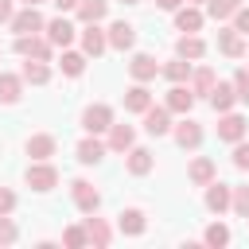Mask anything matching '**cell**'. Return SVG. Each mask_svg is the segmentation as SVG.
Returning a JSON list of instances; mask_svg holds the SVG:
<instances>
[{
  "label": "cell",
  "instance_id": "42",
  "mask_svg": "<svg viewBox=\"0 0 249 249\" xmlns=\"http://www.w3.org/2000/svg\"><path fill=\"white\" fill-rule=\"evenodd\" d=\"M12 19V0H0V23Z\"/></svg>",
  "mask_w": 249,
  "mask_h": 249
},
{
  "label": "cell",
  "instance_id": "3",
  "mask_svg": "<svg viewBox=\"0 0 249 249\" xmlns=\"http://www.w3.org/2000/svg\"><path fill=\"white\" fill-rule=\"evenodd\" d=\"M70 198H74V206H78L82 214H93V210L101 206V191H97L93 183H86V179H74V183H70Z\"/></svg>",
  "mask_w": 249,
  "mask_h": 249
},
{
  "label": "cell",
  "instance_id": "27",
  "mask_svg": "<svg viewBox=\"0 0 249 249\" xmlns=\"http://www.w3.org/2000/svg\"><path fill=\"white\" fill-rule=\"evenodd\" d=\"M233 101H237L233 86H226V82H214V89H210V105H214L218 113H230V109H233Z\"/></svg>",
  "mask_w": 249,
  "mask_h": 249
},
{
  "label": "cell",
  "instance_id": "26",
  "mask_svg": "<svg viewBox=\"0 0 249 249\" xmlns=\"http://www.w3.org/2000/svg\"><path fill=\"white\" fill-rule=\"evenodd\" d=\"M175 27H179V31H198V27H202V12H198L195 4H187V8L179 4V8H175Z\"/></svg>",
  "mask_w": 249,
  "mask_h": 249
},
{
  "label": "cell",
  "instance_id": "14",
  "mask_svg": "<svg viewBox=\"0 0 249 249\" xmlns=\"http://www.w3.org/2000/svg\"><path fill=\"white\" fill-rule=\"evenodd\" d=\"M175 144H179V148H198V144H202V128H198V121H191L187 113H183V121L175 124Z\"/></svg>",
  "mask_w": 249,
  "mask_h": 249
},
{
  "label": "cell",
  "instance_id": "36",
  "mask_svg": "<svg viewBox=\"0 0 249 249\" xmlns=\"http://www.w3.org/2000/svg\"><path fill=\"white\" fill-rule=\"evenodd\" d=\"M230 206H233L241 218H249V187H233V195H230Z\"/></svg>",
  "mask_w": 249,
  "mask_h": 249
},
{
  "label": "cell",
  "instance_id": "45",
  "mask_svg": "<svg viewBox=\"0 0 249 249\" xmlns=\"http://www.w3.org/2000/svg\"><path fill=\"white\" fill-rule=\"evenodd\" d=\"M23 4H43V0H23Z\"/></svg>",
  "mask_w": 249,
  "mask_h": 249
},
{
  "label": "cell",
  "instance_id": "23",
  "mask_svg": "<svg viewBox=\"0 0 249 249\" xmlns=\"http://www.w3.org/2000/svg\"><path fill=\"white\" fill-rule=\"evenodd\" d=\"M214 70L210 66H198V70H191V93L195 97H210V89H214Z\"/></svg>",
  "mask_w": 249,
  "mask_h": 249
},
{
  "label": "cell",
  "instance_id": "40",
  "mask_svg": "<svg viewBox=\"0 0 249 249\" xmlns=\"http://www.w3.org/2000/svg\"><path fill=\"white\" fill-rule=\"evenodd\" d=\"M233 31H241V35H249V8L241 4L237 12H233Z\"/></svg>",
  "mask_w": 249,
  "mask_h": 249
},
{
  "label": "cell",
  "instance_id": "29",
  "mask_svg": "<svg viewBox=\"0 0 249 249\" xmlns=\"http://www.w3.org/2000/svg\"><path fill=\"white\" fill-rule=\"evenodd\" d=\"M160 74H163L167 82H187V78H191V62H187V58L179 54V58L163 62V66H160Z\"/></svg>",
  "mask_w": 249,
  "mask_h": 249
},
{
  "label": "cell",
  "instance_id": "41",
  "mask_svg": "<svg viewBox=\"0 0 249 249\" xmlns=\"http://www.w3.org/2000/svg\"><path fill=\"white\" fill-rule=\"evenodd\" d=\"M12 210H16V195L8 187H0V214H12Z\"/></svg>",
  "mask_w": 249,
  "mask_h": 249
},
{
  "label": "cell",
  "instance_id": "30",
  "mask_svg": "<svg viewBox=\"0 0 249 249\" xmlns=\"http://www.w3.org/2000/svg\"><path fill=\"white\" fill-rule=\"evenodd\" d=\"M19 86H23V78L0 74V105H16V101H19Z\"/></svg>",
  "mask_w": 249,
  "mask_h": 249
},
{
  "label": "cell",
  "instance_id": "21",
  "mask_svg": "<svg viewBox=\"0 0 249 249\" xmlns=\"http://www.w3.org/2000/svg\"><path fill=\"white\" fill-rule=\"evenodd\" d=\"M54 148H58V140H54L51 132H39V136L27 140V156H31V160H51Z\"/></svg>",
  "mask_w": 249,
  "mask_h": 249
},
{
  "label": "cell",
  "instance_id": "35",
  "mask_svg": "<svg viewBox=\"0 0 249 249\" xmlns=\"http://www.w3.org/2000/svg\"><path fill=\"white\" fill-rule=\"evenodd\" d=\"M202 241H206V245H226V241H230V230H226L222 222H214V226H206Z\"/></svg>",
  "mask_w": 249,
  "mask_h": 249
},
{
  "label": "cell",
  "instance_id": "12",
  "mask_svg": "<svg viewBox=\"0 0 249 249\" xmlns=\"http://www.w3.org/2000/svg\"><path fill=\"white\" fill-rule=\"evenodd\" d=\"M43 31H47V39H51V47H70V43H74V23H70L66 16H58V19H51V23L43 27Z\"/></svg>",
  "mask_w": 249,
  "mask_h": 249
},
{
  "label": "cell",
  "instance_id": "25",
  "mask_svg": "<svg viewBox=\"0 0 249 249\" xmlns=\"http://www.w3.org/2000/svg\"><path fill=\"white\" fill-rule=\"evenodd\" d=\"M82 226H86V237H89V245H97V249H105V245L113 241V230H109V226H105L101 218H86Z\"/></svg>",
  "mask_w": 249,
  "mask_h": 249
},
{
  "label": "cell",
  "instance_id": "19",
  "mask_svg": "<svg viewBox=\"0 0 249 249\" xmlns=\"http://www.w3.org/2000/svg\"><path fill=\"white\" fill-rule=\"evenodd\" d=\"M148 105H152L148 82H136V86H128V89H124V109H128V113H144Z\"/></svg>",
  "mask_w": 249,
  "mask_h": 249
},
{
  "label": "cell",
  "instance_id": "20",
  "mask_svg": "<svg viewBox=\"0 0 249 249\" xmlns=\"http://www.w3.org/2000/svg\"><path fill=\"white\" fill-rule=\"evenodd\" d=\"M19 78L31 82V86H47V82H51V66H47L43 58H27L23 70H19Z\"/></svg>",
  "mask_w": 249,
  "mask_h": 249
},
{
  "label": "cell",
  "instance_id": "33",
  "mask_svg": "<svg viewBox=\"0 0 249 249\" xmlns=\"http://www.w3.org/2000/svg\"><path fill=\"white\" fill-rule=\"evenodd\" d=\"M237 8H241V0H206V16H214V19H230Z\"/></svg>",
  "mask_w": 249,
  "mask_h": 249
},
{
  "label": "cell",
  "instance_id": "1",
  "mask_svg": "<svg viewBox=\"0 0 249 249\" xmlns=\"http://www.w3.org/2000/svg\"><path fill=\"white\" fill-rule=\"evenodd\" d=\"M8 23H12V31H16V35H35V31H43V27H47V19L39 16V4H27L23 12H12V19H8Z\"/></svg>",
  "mask_w": 249,
  "mask_h": 249
},
{
  "label": "cell",
  "instance_id": "47",
  "mask_svg": "<svg viewBox=\"0 0 249 249\" xmlns=\"http://www.w3.org/2000/svg\"><path fill=\"white\" fill-rule=\"evenodd\" d=\"M187 4H198V0H187Z\"/></svg>",
  "mask_w": 249,
  "mask_h": 249
},
{
  "label": "cell",
  "instance_id": "32",
  "mask_svg": "<svg viewBox=\"0 0 249 249\" xmlns=\"http://www.w3.org/2000/svg\"><path fill=\"white\" fill-rule=\"evenodd\" d=\"M58 66H62V74H66V78H78V74L86 70V54H78V51H66V47H62V62H58Z\"/></svg>",
  "mask_w": 249,
  "mask_h": 249
},
{
  "label": "cell",
  "instance_id": "34",
  "mask_svg": "<svg viewBox=\"0 0 249 249\" xmlns=\"http://www.w3.org/2000/svg\"><path fill=\"white\" fill-rule=\"evenodd\" d=\"M62 245H70V249H82V245H89V237H86V226H66V230H62Z\"/></svg>",
  "mask_w": 249,
  "mask_h": 249
},
{
  "label": "cell",
  "instance_id": "11",
  "mask_svg": "<svg viewBox=\"0 0 249 249\" xmlns=\"http://www.w3.org/2000/svg\"><path fill=\"white\" fill-rule=\"evenodd\" d=\"M117 230H121V233H128V237H140V233L148 230V218H144V210H136V206L121 210V214H117Z\"/></svg>",
  "mask_w": 249,
  "mask_h": 249
},
{
  "label": "cell",
  "instance_id": "17",
  "mask_svg": "<svg viewBox=\"0 0 249 249\" xmlns=\"http://www.w3.org/2000/svg\"><path fill=\"white\" fill-rule=\"evenodd\" d=\"M187 179H191L195 187H206L210 179H218V167H214V160H210V156H198V160L187 167Z\"/></svg>",
  "mask_w": 249,
  "mask_h": 249
},
{
  "label": "cell",
  "instance_id": "7",
  "mask_svg": "<svg viewBox=\"0 0 249 249\" xmlns=\"http://www.w3.org/2000/svg\"><path fill=\"white\" fill-rule=\"evenodd\" d=\"M109 124H113V109H109V105H101V101H97V105H89V109L82 113V128H86V132H93V136H97V132H109Z\"/></svg>",
  "mask_w": 249,
  "mask_h": 249
},
{
  "label": "cell",
  "instance_id": "15",
  "mask_svg": "<svg viewBox=\"0 0 249 249\" xmlns=\"http://www.w3.org/2000/svg\"><path fill=\"white\" fill-rule=\"evenodd\" d=\"M128 74H132V82H152V78L160 74V62H156L152 54H132Z\"/></svg>",
  "mask_w": 249,
  "mask_h": 249
},
{
  "label": "cell",
  "instance_id": "2",
  "mask_svg": "<svg viewBox=\"0 0 249 249\" xmlns=\"http://www.w3.org/2000/svg\"><path fill=\"white\" fill-rule=\"evenodd\" d=\"M27 187L31 191H54L58 187V171L51 167V160H35L27 167Z\"/></svg>",
  "mask_w": 249,
  "mask_h": 249
},
{
  "label": "cell",
  "instance_id": "18",
  "mask_svg": "<svg viewBox=\"0 0 249 249\" xmlns=\"http://www.w3.org/2000/svg\"><path fill=\"white\" fill-rule=\"evenodd\" d=\"M218 51H222L226 58H241V54H245V39H241V31H233V27L218 31Z\"/></svg>",
  "mask_w": 249,
  "mask_h": 249
},
{
  "label": "cell",
  "instance_id": "38",
  "mask_svg": "<svg viewBox=\"0 0 249 249\" xmlns=\"http://www.w3.org/2000/svg\"><path fill=\"white\" fill-rule=\"evenodd\" d=\"M233 167L249 171V140H245V136H241V140L233 144Z\"/></svg>",
  "mask_w": 249,
  "mask_h": 249
},
{
  "label": "cell",
  "instance_id": "16",
  "mask_svg": "<svg viewBox=\"0 0 249 249\" xmlns=\"http://www.w3.org/2000/svg\"><path fill=\"white\" fill-rule=\"evenodd\" d=\"M101 160H105V144H101L93 132H86V140L78 144V163L93 167V163H101Z\"/></svg>",
  "mask_w": 249,
  "mask_h": 249
},
{
  "label": "cell",
  "instance_id": "9",
  "mask_svg": "<svg viewBox=\"0 0 249 249\" xmlns=\"http://www.w3.org/2000/svg\"><path fill=\"white\" fill-rule=\"evenodd\" d=\"M105 47H109L105 31H101L97 23H86V27H82V54H86V58H97V54H105Z\"/></svg>",
  "mask_w": 249,
  "mask_h": 249
},
{
  "label": "cell",
  "instance_id": "44",
  "mask_svg": "<svg viewBox=\"0 0 249 249\" xmlns=\"http://www.w3.org/2000/svg\"><path fill=\"white\" fill-rule=\"evenodd\" d=\"M54 8L58 12H70V8H78V0H54Z\"/></svg>",
  "mask_w": 249,
  "mask_h": 249
},
{
  "label": "cell",
  "instance_id": "5",
  "mask_svg": "<svg viewBox=\"0 0 249 249\" xmlns=\"http://www.w3.org/2000/svg\"><path fill=\"white\" fill-rule=\"evenodd\" d=\"M144 132L148 136H167L171 132V109L167 105H148L144 109Z\"/></svg>",
  "mask_w": 249,
  "mask_h": 249
},
{
  "label": "cell",
  "instance_id": "22",
  "mask_svg": "<svg viewBox=\"0 0 249 249\" xmlns=\"http://www.w3.org/2000/svg\"><path fill=\"white\" fill-rule=\"evenodd\" d=\"M78 19L82 23H101L105 19V12H109V0H78Z\"/></svg>",
  "mask_w": 249,
  "mask_h": 249
},
{
  "label": "cell",
  "instance_id": "43",
  "mask_svg": "<svg viewBox=\"0 0 249 249\" xmlns=\"http://www.w3.org/2000/svg\"><path fill=\"white\" fill-rule=\"evenodd\" d=\"M183 0H156V8H163V12H175Z\"/></svg>",
  "mask_w": 249,
  "mask_h": 249
},
{
  "label": "cell",
  "instance_id": "10",
  "mask_svg": "<svg viewBox=\"0 0 249 249\" xmlns=\"http://www.w3.org/2000/svg\"><path fill=\"white\" fill-rule=\"evenodd\" d=\"M230 195H233V187L210 179V183H206V210H210V214H226V210H230Z\"/></svg>",
  "mask_w": 249,
  "mask_h": 249
},
{
  "label": "cell",
  "instance_id": "31",
  "mask_svg": "<svg viewBox=\"0 0 249 249\" xmlns=\"http://www.w3.org/2000/svg\"><path fill=\"white\" fill-rule=\"evenodd\" d=\"M179 54H183V58H202V54H206V43H202L195 31H187V35L179 39Z\"/></svg>",
  "mask_w": 249,
  "mask_h": 249
},
{
  "label": "cell",
  "instance_id": "28",
  "mask_svg": "<svg viewBox=\"0 0 249 249\" xmlns=\"http://www.w3.org/2000/svg\"><path fill=\"white\" fill-rule=\"evenodd\" d=\"M152 163H156V160H152V152H148V148H136V144L128 148V175H148V171H152Z\"/></svg>",
  "mask_w": 249,
  "mask_h": 249
},
{
  "label": "cell",
  "instance_id": "4",
  "mask_svg": "<svg viewBox=\"0 0 249 249\" xmlns=\"http://www.w3.org/2000/svg\"><path fill=\"white\" fill-rule=\"evenodd\" d=\"M12 51L16 54H23V58H51V39H39V35H16V43H12Z\"/></svg>",
  "mask_w": 249,
  "mask_h": 249
},
{
  "label": "cell",
  "instance_id": "6",
  "mask_svg": "<svg viewBox=\"0 0 249 249\" xmlns=\"http://www.w3.org/2000/svg\"><path fill=\"white\" fill-rule=\"evenodd\" d=\"M249 132V121L241 117V113H222V121H218V140H226V144H237L241 136Z\"/></svg>",
  "mask_w": 249,
  "mask_h": 249
},
{
  "label": "cell",
  "instance_id": "37",
  "mask_svg": "<svg viewBox=\"0 0 249 249\" xmlns=\"http://www.w3.org/2000/svg\"><path fill=\"white\" fill-rule=\"evenodd\" d=\"M19 237V230H16V222L8 218V214H0V245H12Z\"/></svg>",
  "mask_w": 249,
  "mask_h": 249
},
{
  "label": "cell",
  "instance_id": "24",
  "mask_svg": "<svg viewBox=\"0 0 249 249\" xmlns=\"http://www.w3.org/2000/svg\"><path fill=\"white\" fill-rule=\"evenodd\" d=\"M132 144H136L132 124H109V148H113V152H128Z\"/></svg>",
  "mask_w": 249,
  "mask_h": 249
},
{
  "label": "cell",
  "instance_id": "46",
  "mask_svg": "<svg viewBox=\"0 0 249 249\" xmlns=\"http://www.w3.org/2000/svg\"><path fill=\"white\" fill-rule=\"evenodd\" d=\"M124 4H140V0H124Z\"/></svg>",
  "mask_w": 249,
  "mask_h": 249
},
{
  "label": "cell",
  "instance_id": "13",
  "mask_svg": "<svg viewBox=\"0 0 249 249\" xmlns=\"http://www.w3.org/2000/svg\"><path fill=\"white\" fill-rule=\"evenodd\" d=\"M171 113H191L195 109V93L183 86V82H171V89H167V101H163Z\"/></svg>",
  "mask_w": 249,
  "mask_h": 249
},
{
  "label": "cell",
  "instance_id": "39",
  "mask_svg": "<svg viewBox=\"0 0 249 249\" xmlns=\"http://www.w3.org/2000/svg\"><path fill=\"white\" fill-rule=\"evenodd\" d=\"M233 93H237V101L249 105V70H237V78H233Z\"/></svg>",
  "mask_w": 249,
  "mask_h": 249
},
{
  "label": "cell",
  "instance_id": "8",
  "mask_svg": "<svg viewBox=\"0 0 249 249\" xmlns=\"http://www.w3.org/2000/svg\"><path fill=\"white\" fill-rule=\"evenodd\" d=\"M105 39H109V47H113V51H128V47L136 43V27H132L128 19H113V23H109V31H105Z\"/></svg>",
  "mask_w": 249,
  "mask_h": 249
}]
</instances>
